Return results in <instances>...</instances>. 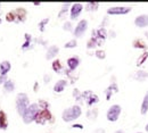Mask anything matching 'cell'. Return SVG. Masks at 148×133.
<instances>
[{
	"label": "cell",
	"mask_w": 148,
	"mask_h": 133,
	"mask_svg": "<svg viewBox=\"0 0 148 133\" xmlns=\"http://www.w3.org/2000/svg\"><path fill=\"white\" fill-rule=\"evenodd\" d=\"M82 114V110L79 106H72L67 109H65L62 114V118L64 122H72L74 119H77Z\"/></svg>",
	"instance_id": "6da1fadb"
},
{
	"label": "cell",
	"mask_w": 148,
	"mask_h": 133,
	"mask_svg": "<svg viewBox=\"0 0 148 133\" xmlns=\"http://www.w3.org/2000/svg\"><path fill=\"white\" fill-rule=\"evenodd\" d=\"M39 108H40V106H38V104H31V105L29 106V108L26 109V112L24 113V115L22 116L24 123L30 124V123H32L33 121H36L38 115L40 113V112H39Z\"/></svg>",
	"instance_id": "7a4b0ae2"
},
{
	"label": "cell",
	"mask_w": 148,
	"mask_h": 133,
	"mask_svg": "<svg viewBox=\"0 0 148 133\" xmlns=\"http://www.w3.org/2000/svg\"><path fill=\"white\" fill-rule=\"evenodd\" d=\"M30 106V100L29 97L25 93H18L16 97V108H17V113L21 116H23L24 113L26 112V109Z\"/></svg>",
	"instance_id": "3957f363"
},
{
	"label": "cell",
	"mask_w": 148,
	"mask_h": 133,
	"mask_svg": "<svg viewBox=\"0 0 148 133\" xmlns=\"http://www.w3.org/2000/svg\"><path fill=\"white\" fill-rule=\"evenodd\" d=\"M121 112H122V108L120 105H113L110 107L108 112H107V119L110 122H116L121 115Z\"/></svg>",
	"instance_id": "277c9868"
},
{
	"label": "cell",
	"mask_w": 148,
	"mask_h": 133,
	"mask_svg": "<svg viewBox=\"0 0 148 133\" xmlns=\"http://www.w3.org/2000/svg\"><path fill=\"white\" fill-rule=\"evenodd\" d=\"M87 29H88V22H87V19H81V20L77 23V25L75 26L74 35H75L76 38L82 37V35L86 33Z\"/></svg>",
	"instance_id": "5b68a950"
},
{
	"label": "cell",
	"mask_w": 148,
	"mask_h": 133,
	"mask_svg": "<svg viewBox=\"0 0 148 133\" xmlns=\"http://www.w3.org/2000/svg\"><path fill=\"white\" fill-rule=\"evenodd\" d=\"M131 12L130 7H111L107 9V14L110 15H125Z\"/></svg>",
	"instance_id": "8992f818"
},
{
	"label": "cell",
	"mask_w": 148,
	"mask_h": 133,
	"mask_svg": "<svg viewBox=\"0 0 148 133\" xmlns=\"http://www.w3.org/2000/svg\"><path fill=\"white\" fill-rule=\"evenodd\" d=\"M82 9H83V5L82 3H79V2L74 3L73 6H72V8H71V19L77 18L79 15L81 14Z\"/></svg>",
	"instance_id": "52a82bcc"
},
{
	"label": "cell",
	"mask_w": 148,
	"mask_h": 133,
	"mask_svg": "<svg viewBox=\"0 0 148 133\" xmlns=\"http://www.w3.org/2000/svg\"><path fill=\"white\" fill-rule=\"evenodd\" d=\"M134 24L138 27H147L148 26V15H139L134 19Z\"/></svg>",
	"instance_id": "ba28073f"
},
{
	"label": "cell",
	"mask_w": 148,
	"mask_h": 133,
	"mask_svg": "<svg viewBox=\"0 0 148 133\" xmlns=\"http://www.w3.org/2000/svg\"><path fill=\"white\" fill-rule=\"evenodd\" d=\"M50 116H51V115H50V113H49L47 109H43L42 112L39 113L36 121H37L38 123H40V124H45L46 121H48V119L50 118Z\"/></svg>",
	"instance_id": "9c48e42d"
},
{
	"label": "cell",
	"mask_w": 148,
	"mask_h": 133,
	"mask_svg": "<svg viewBox=\"0 0 148 133\" xmlns=\"http://www.w3.org/2000/svg\"><path fill=\"white\" fill-rule=\"evenodd\" d=\"M10 71V63L8 60H3L0 63V75H7Z\"/></svg>",
	"instance_id": "30bf717a"
},
{
	"label": "cell",
	"mask_w": 148,
	"mask_h": 133,
	"mask_svg": "<svg viewBox=\"0 0 148 133\" xmlns=\"http://www.w3.org/2000/svg\"><path fill=\"white\" fill-rule=\"evenodd\" d=\"M58 51H59V48H58L57 46H50V47L48 48V50H47L46 58H47V59H53L54 57L57 56Z\"/></svg>",
	"instance_id": "8fae6325"
},
{
	"label": "cell",
	"mask_w": 148,
	"mask_h": 133,
	"mask_svg": "<svg viewBox=\"0 0 148 133\" xmlns=\"http://www.w3.org/2000/svg\"><path fill=\"white\" fill-rule=\"evenodd\" d=\"M79 64H80V59L77 57H71L67 59V66H69V68L71 71L76 70V67L79 66Z\"/></svg>",
	"instance_id": "7c38bea8"
},
{
	"label": "cell",
	"mask_w": 148,
	"mask_h": 133,
	"mask_svg": "<svg viewBox=\"0 0 148 133\" xmlns=\"http://www.w3.org/2000/svg\"><path fill=\"white\" fill-rule=\"evenodd\" d=\"M66 84H67V82H66L65 80H59V81H57V83L54 85V91H55V92H58V93L62 92V91L65 89Z\"/></svg>",
	"instance_id": "4fadbf2b"
},
{
	"label": "cell",
	"mask_w": 148,
	"mask_h": 133,
	"mask_svg": "<svg viewBox=\"0 0 148 133\" xmlns=\"http://www.w3.org/2000/svg\"><path fill=\"white\" fill-rule=\"evenodd\" d=\"M141 114L145 115L148 113V92H146V95L143 99V102H141V109H140Z\"/></svg>",
	"instance_id": "5bb4252c"
},
{
	"label": "cell",
	"mask_w": 148,
	"mask_h": 133,
	"mask_svg": "<svg viewBox=\"0 0 148 133\" xmlns=\"http://www.w3.org/2000/svg\"><path fill=\"white\" fill-rule=\"evenodd\" d=\"M8 126V121H7V116L3 112H0V129L6 130Z\"/></svg>",
	"instance_id": "9a60e30c"
},
{
	"label": "cell",
	"mask_w": 148,
	"mask_h": 133,
	"mask_svg": "<svg viewBox=\"0 0 148 133\" xmlns=\"http://www.w3.org/2000/svg\"><path fill=\"white\" fill-rule=\"evenodd\" d=\"M3 88H5V90H6L7 92H12V91H14V89H15V83H14L12 80H7V81L3 83Z\"/></svg>",
	"instance_id": "2e32d148"
},
{
	"label": "cell",
	"mask_w": 148,
	"mask_h": 133,
	"mask_svg": "<svg viewBox=\"0 0 148 133\" xmlns=\"http://www.w3.org/2000/svg\"><path fill=\"white\" fill-rule=\"evenodd\" d=\"M134 77H136L137 80H139V81H145V80L148 77V73L147 72H145V71H139V72L136 73Z\"/></svg>",
	"instance_id": "e0dca14e"
},
{
	"label": "cell",
	"mask_w": 148,
	"mask_h": 133,
	"mask_svg": "<svg viewBox=\"0 0 148 133\" xmlns=\"http://www.w3.org/2000/svg\"><path fill=\"white\" fill-rule=\"evenodd\" d=\"M76 47V40H71L65 44V48H75Z\"/></svg>",
	"instance_id": "ac0fdd59"
},
{
	"label": "cell",
	"mask_w": 148,
	"mask_h": 133,
	"mask_svg": "<svg viewBox=\"0 0 148 133\" xmlns=\"http://www.w3.org/2000/svg\"><path fill=\"white\" fill-rule=\"evenodd\" d=\"M48 22H49V18H46V19H43V20H41V22H40L39 26H40V30H41V31H43V30H45L43 27H45L46 23H48Z\"/></svg>",
	"instance_id": "d6986e66"
},
{
	"label": "cell",
	"mask_w": 148,
	"mask_h": 133,
	"mask_svg": "<svg viewBox=\"0 0 148 133\" xmlns=\"http://www.w3.org/2000/svg\"><path fill=\"white\" fill-rule=\"evenodd\" d=\"M63 29H64L65 31H66V30H67V31H71V30H72V24H71L70 22H66V23L64 24Z\"/></svg>",
	"instance_id": "ffe728a7"
},
{
	"label": "cell",
	"mask_w": 148,
	"mask_h": 133,
	"mask_svg": "<svg viewBox=\"0 0 148 133\" xmlns=\"http://www.w3.org/2000/svg\"><path fill=\"white\" fill-rule=\"evenodd\" d=\"M53 67H54V70H55V71H58V70H60V64H59V61H58V60H55V61H54V64H53Z\"/></svg>",
	"instance_id": "44dd1931"
},
{
	"label": "cell",
	"mask_w": 148,
	"mask_h": 133,
	"mask_svg": "<svg viewBox=\"0 0 148 133\" xmlns=\"http://www.w3.org/2000/svg\"><path fill=\"white\" fill-rule=\"evenodd\" d=\"M96 56L98 58H105V53L104 51H97L96 53Z\"/></svg>",
	"instance_id": "7402d4cb"
},
{
	"label": "cell",
	"mask_w": 148,
	"mask_h": 133,
	"mask_svg": "<svg viewBox=\"0 0 148 133\" xmlns=\"http://www.w3.org/2000/svg\"><path fill=\"white\" fill-rule=\"evenodd\" d=\"M6 82V75H0V84Z\"/></svg>",
	"instance_id": "603a6c76"
},
{
	"label": "cell",
	"mask_w": 148,
	"mask_h": 133,
	"mask_svg": "<svg viewBox=\"0 0 148 133\" xmlns=\"http://www.w3.org/2000/svg\"><path fill=\"white\" fill-rule=\"evenodd\" d=\"M93 133H105V130L104 129H97L96 131H93Z\"/></svg>",
	"instance_id": "cb8c5ba5"
},
{
	"label": "cell",
	"mask_w": 148,
	"mask_h": 133,
	"mask_svg": "<svg viewBox=\"0 0 148 133\" xmlns=\"http://www.w3.org/2000/svg\"><path fill=\"white\" fill-rule=\"evenodd\" d=\"M145 130H146V131L148 132V123H147V125H146V128H145Z\"/></svg>",
	"instance_id": "d4e9b609"
},
{
	"label": "cell",
	"mask_w": 148,
	"mask_h": 133,
	"mask_svg": "<svg viewBox=\"0 0 148 133\" xmlns=\"http://www.w3.org/2000/svg\"><path fill=\"white\" fill-rule=\"evenodd\" d=\"M116 133H123V131H122V130H120V131H117Z\"/></svg>",
	"instance_id": "484cf974"
},
{
	"label": "cell",
	"mask_w": 148,
	"mask_h": 133,
	"mask_svg": "<svg viewBox=\"0 0 148 133\" xmlns=\"http://www.w3.org/2000/svg\"><path fill=\"white\" fill-rule=\"evenodd\" d=\"M146 37H147V39H148V31L146 32Z\"/></svg>",
	"instance_id": "4316f807"
},
{
	"label": "cell",
	"mask_w": 148,
	"mask_h": 133,
	"mask_svg": "<svg viewBox=\"0 0 148 133\" xmlns=\"http://www.w3.org/2000/svg\"><path fill=\"white\" fill-rule=\"evenodd\" d=\"M137 133H141V132H137Z\"/></svg>",
	"instance_id": "83f0119b"
},
{
	"label": "cell",
	"mask_w": 148,
	"mask_h": 133,
	"mask_svg": "<svg viewBox=\"0 0 148 133\" xmlns=\"http://www.w3.org/2000/svg\"><path fill=\"white\" fill-rule=\"evenodd\" d=\"M0 7H1V5H0Z\"/></svg>",
	"instance_id": "f1b7e54d"
}]
</instances>
